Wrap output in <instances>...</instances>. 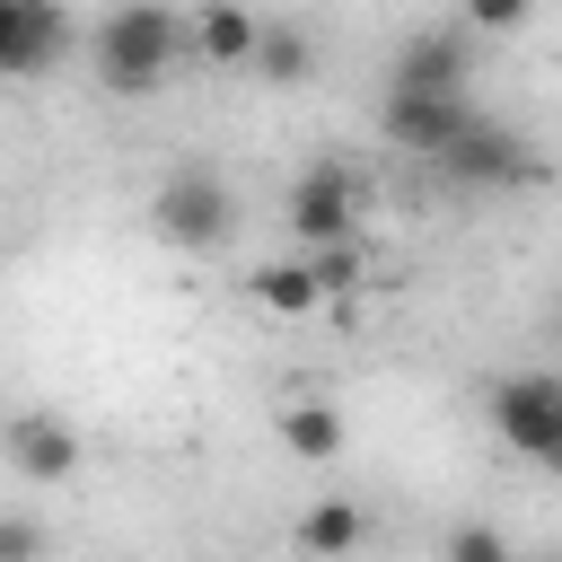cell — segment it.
Instances as JSON below:
<instances>
[{
	"label": "cell",
	"mask_w": 562,
	"mask_h": 562,
	"mask_svg": "<svg viewBox=\"0 0 562 562\" xmlns=\"http://www.w3.org/2000/svg\"><path fill=\"white\" fill-rule=\"evenodd\" d=\"M299 263H307V281H316V299H351V290H360V272H369V255H360V237H342V246H307Z\"/></svg>",
	"instance_id": "14"
},
{
	"label": "cell",
	"mask_w": 562,
	"mask_h": 562,
	"mask_svg": "<svg viewBox=\"0 0 562 562\" xmlns=\"http://www.w3.org/2000/svg\"><path fill=\"white\" fill-rule=\"evenodd\" d=\"M509 26H527V0H474L465 9V35H509Z\"/></svg>",
	"instance_id": "18"
},
{
	"label": "cell",
	"mask_w": 562,
	"mask_h": 562,
	"mask_svg": "<svg viewBox=\"0 0 562 562\" xmlns=\"http://www.w3.org/2000/svg\"><path fill=\"white\" fill-rule=\"evenodd\" d=\"M492 430L527 457V465H553L562 457V378L553 369H509L492 386Z\"/></svg>",
	"instance_id": "3"
},
{
	"label": "cell",
	"mask_w": 562,
	"mask_h": 562,
	"mask_svg": "<svg viewBox=\"0 0 562 562\" xmlns=\"http://www.w3.org/2000/svg\"><path fill=\"white\" fill-rule=\"evenodd\" d=\"M176 44H184L176 9L132 0V9H105V18L88 26V70H97L105 97H149V88L176 70Z\"/></svg>",
	"instance_id": "1"
},
{
	"label": "cell",
	"mask_w": 562,
	"mask_h": 562,
	"mask_svg": "<svg viewBox=\"0 0 562 562\" xmlns=\"http://www.w3.org/2000/svg\"><path fill=\"white\" fill-rule=\"evenodd\" d=\"M369 544V509L351 501V492H334V501H316L307 518H299V553L307 562H351Z\"/></svg>",
	"instance_id": "10"
},
{
	"label": "cell",
	"mask_w": 562,
	"mask_h": 562,
	"mask_svg": "<svg viewBox=\"0 0 562 562\" xmlns=\"http://www.w3.org/2000/svg\"><path fill=\"white\" fill-rule=\"evenodd\" d=\"M518 562H562V553H518Z\"/></svg>",
	"instance_id": "19"
},
{
	"label": "cell",
	"mask_w": 562,
	"mask_h": 562,
	"mask_svg": "<svg viewBox=\"0 0 562 562\" xmlns=\"http://www.w3.org/2000/svg\"><path fill=\"white\" fill-rule=\"evenodd\" d=\"M255 35H263V18H246V9H202L193 18L202 61H255Z\"/></svg>",
	"instance_id": "13"
},
{
	"label": "cell",
	"mask_w": 562,
	"mask_h": 562,
	"mask_svg": "<svg viewBox=\"0 0 562 562\" xmlns=\"http://www.w3.org/2000/svg\"><path fill=\"white\" fill-rule=\"evenodd\" d=\"M70 53V18L53 0H0V79H44Z\"/></svg>",
	"instance_id": "6"
},
{
	"label": "cell",
	"mask_w": 562,
	"mask_h": 562,
	"mask_svg": "<svg viewBox=\"0 0 562 562\" xmlns=\"http://www.w3.org/2000/svg\"><path fill=\"white\" fill-rule=\"evenodd\" d=\"M272 430H281V448H290L299 465H334V457H342V413H334V404H281Z\"/></svg>",
	"instance_id": "11"
},
{
	"label": "cell",
	"mask_w": 562,
	"mask_h": 562,
	"mask_svg": "<svg viewBox=\"0 0 562 562\" xmlns=\"http://www.w3.org/2000/svg\"><path fill=\"white\" fill-rule=\"evenodd\" d=\"M9 465H18L26 483H70V474H79V430H70L61 413H18V422H9Z\"/></svg>",
	"instance_id": "9"
},
{
	"label": "cell",
	"mask_w": 562,
	"mask_h": 562,
	"mask_svg": "<svg viewBox=\"0 0 562 562\" xmlns=\"http://www.w3.org/2000/svg\"><path fill=\"white\" fill-rule=\"evenodd\" d=\"M439 167H448L465 193H509V184H536V149L518 140V123H492V114H474V123L439 149Z\"/></svg>",
	"instance_id": "4"
},
{
	"label": "cell",
	"mask_w": 562,
	"mask_h": 562,
	"mask_svg": "<svg viewBox=\"0 0 562 562\" xmlns=\"http://www.w3.org/2000/svg\"><path fill=\"white\" fill-rule=\"evenodd\" d=\"M307 61H316L307 26H263V35H255V70H263V79H307Z\"/></svg>",
	"instance_id": "15"
},
{
	"label": "cell",
	"mask_w": 562,
	"mask_h": 562,
	"mask_svg": "<svg viewBox=\"0 0 562 562\" xmlns=\"http://www.w3.org/2000/svg\"><path fill=\"white\" fill-rule=\"evenodd\" d=\"M439 562H518V544H509V536H501L492 518H465V527H448Z\"/></svg>",
	"instance_id": "16"
},
{
	"label": "cell",
	"mask_w": 562,
	"mask_h": 562,
	"mask_svg": "<svg viewBox=\"0 0 562 562\" xmlns=\"http://www.w3.org/2000/svg\"><path fill=\"white\" fill-rule=\"evenodd\" d=\"M246 299H255L263 316H307V307H325L316 281H307V263H263V272H246Z\"/></svg>",
	"instance_id": "12"
},
{
	"label": "cell",
	"mask_w": 562,
	"mask_h": 562,
	"mask_svg": "<svg viewBox=\"0 0 562 562\" xmlns=\"http://www.w3.org/2000/svg\"><path fill=\"white\" fill-rule=\"evenodd\" d=\"M44 553H53V536L26 509H0V562H44Z\"/></svg>",
	"instance_id": "17"
},
{
	"label": "cell",
	"mask_w": 562,
	"mask_h": 562,
	"mask_svg": "<svg viewBox=\"0 0 562 562\" xmlns=\"http://www.w3.org/2000/svg\"><path fill=\"white\" fill-rule=\"evenodd\" d=\"M386 88H413V97H465V26H422V35H404Z\"/></svg>",
	"instance_id": "7"
},
{
	"label": "cell",
	"mask_w": 562,
	"mask_h": 562,
	"mask_svg": "<svg viewBox=\"0 0 562 562\" xmlns=\"http://www.w3.org/2000/svg\"><path fill=\"white\" fill-rule=\"evenodd\" d=\"M281 220L299 228V246H342V237L360 228V176H351L342 158H316V167L290 184Z\"/></svg>",
	"instance_id": "5"
},
{
	"label": "cell",
	"mask_w": 562,
	"mask_h": 562,
	"mask_svg": "<svg viewBox=\"0 0 562 562\" xmlns=\"http://www.w3.org/2000/svg\"><path fill=\"white\" fill-rule=\"evenodd\" d=\"M149 228H158L167 246H184V255L228 246V228H237V193H228V176H211V167H176V176L149 193Z\"/></svg>",
	"instance_id": "2"
},
{
	"label": "cell",
	"mask_w": 562,
	"mask_h": 562,
	"mask_svg": "<svg viewBox=\"0 0 562 562\" xmlns=\"http://www.w3.org/2000/svg\"><path fill=\"white\" fill-rule=\"evenodd\" d=\"M465 123H474V97H413V88H386V140L413 149V158H439Z\"/></svg>",
	"instance_id": "8"
}]
</instances>
